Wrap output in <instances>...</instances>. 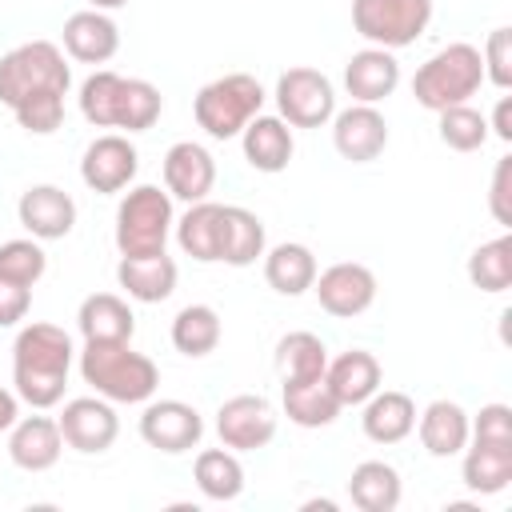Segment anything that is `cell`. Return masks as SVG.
I'll use <instances>...</instances> for the list:
<instances>
[{
  "instance_id": "cell-1",
  "label": "cell",
  "mask_w": 512,
  "mask_h": 512,
  "mask_svg": "<svg viewBox=\"0 0 512 512\" xmlns=\"http://www.w3.org/2000/svg\"><path fill=\"white\" fill-rule=\"evenodd\" d=\"M72 360H76V348H72V336L60 324H48V320L24 324L16 332V340H12V384H16V396L24 404H32L36 412L56 408L64 400Z\"/></svg>"
},
{
  "instance_id": "cell-2",
  "label": "cell",
  "mask_w": 512,
  "mask_h": 512,
  "mask_svg": "<svg viewBox=\"0 0 512 512\" xmlns=\"http://www.w3.org/2000/svg\"><path fill=\"white\" fill-rule=\"evenodd\" d=\"M164 112V96L152 80L140 76H120L112 68H96L80 84V116L92 128H120L128 132H148Z\"/></svg>"
},
{
  "instance_id": "cell-3",
  "label": "cell",
  "mask_w": 512,
  "mask_h": 512,
  "mask_svg": "<svg viewBox=\"0 0 512 512\" xmlns=\"http://www.w3.org/2000/svg\"><path fill=\"white\" fill-rule=\"evenodd\" d=\"M80 376L96 396H104L112 404H144L160 388L156 360L136 352L132 340H108V344H88L84 340Z\"/></svg>"
},
{
  "instance_id": "cell-4",
  "label": "cell",
  "mask_w": 512,
  "mask_h": 512,
  "mask_svg": "<svg viewBox=\"0 0 512 512\" xmlns=\"http://www.w3.org/2000/svg\"><path fill=\"white\" fill-rule=\"evenodd\" d=\"M72 68L52 40H24L0 56V104L20 108L36 96H68Z\"/></svg>"
},
{
  "instance_id": "cell-5",
  "label": "cell",
  "mask_w": 512,
  "mask_h": 512,
  "mask_svg": "<svg viewBox=\"0 0 512 512\" xmlns=\"http://www.w3.org/2000/svg\"><path fill=\"white\" fill-rule=\"evenodd\" d=\"M484 84V60L480 48L468 40H456L428 56L412 76V96L428 112H444L452 104H468Z\"/></svg>"
},
{
  "instance_id": "cell-6",
  "label": "cell",
  "mask_w": 512,
  "mask_h": 512,
  "mask_svg": "<svg viewBox=\"0 0 512 512\" xmlns=\"http://www.w3.org/2000/svg\"><path fill=\"white\" fill-rule=\"evenodd\" d=\"M172 224H176V212H172L168 188H156V184L128 188L116 204V248H120V256L164 252V244L172 236Z\"/></svg>"
},
{
  "instance_id": "cell-7",
  "label": "cell",
  "mask_w": 512,
  "mask_h": 512,
  "mask_svg": "<svg viewBox=\"0 0 512 512\" xmlns=\"http://www.w3.org/2000/svg\"><path fill=\"white\" fill-rule=\"evenodd\" d=\"M264 108V88L256 76L248 72H228V76H216L208 80L196 100H192V116L196 124L212 136V140H232L244 132V124L252 116H260Z\"/></svg>"
},
{
  "instance_id": "cell-8",
  "label": "cell",
  "mask_w": 512,
  "mask_h": 512,
  "mask_svg": "<svg viewBox=\"0 0 512 512\" xmlns=\"http://www.w3.org/2000/svg\"><path fill=\"white\" fill-rule=\"evenodd\" d=\"M432 0H352V28L372 48L400 52L432 24Z\"/></svg>"
},
{
  "instance_id": "cell-9",
  "label": "cell",
  "mask_w": 512,
  "mask_h": 512,
  "mask_svg": "<svg viewBox=\"0 0 512 512\" xmlns=\"http://www.w3.org/2000/svg\"><path fill=\"white\" fill-rule=\"evenodd\" d=\"M276 116L288 128H324L336 116V88L320 68L296 64L276 80Z\"/></svg>"
},
{
  "instance_id": "cell-10",
  "label": "cell",
  "mask_w": 512,
  "mask_h": 512,
  "mask_svg": "<svg viewBox=\"0 0 512 512\" xmlns=\"http://www.w3.org/2000/svg\"><path fill=\"white\" fill-rule=\"evenodd\" d=\"M276 408L268 396H256V392H240V396H228L220 408H216V436L224 448L232 452H260L272 444L276 436Z\"/></svg>"
},
{
  "instance_id": "cell-11",
  "label": "cell",
  "mask_w": 512,
  "mask_h": 512,
  "mask_svg": "<svg viewBox=\"0 0 512 512\" xmlns=\"http://www.w3.org/2000/svg\"><path fill=\"white\" fill-rule=\"evenodd\" d=\"M140 440L164 456L192 452L204 440V416L184 400H144Z\"/></svg>"
},
{
  "instance_id": "cell-12",
  "label": "cell",
  "mask_w": 512,
  "mask_h": 512,
  "mask_svg": "<svg viewBox=\"0 0 512 512\" xmlns=\"http://www.w3.org/2000/svg\"><path fill=\"white\" fill-rule=\"evenodd\" d=\"M136 172H140V152L124 132L96 136L80 156V180L100 196H116L132 188Z\"/></svg>"
},
{
  "instance_id": "cell-13",
  "label": "cell",
  "mask_w": 512,
  "mask_h": 512,
  "mask_svg": "<svg viewBox=\"0 0 512 512\" xmlns=\"http://www.w3.org/2000/svg\"><path fill=\"white\" fill-rule=\"evenodd\" d=\"M312 292H316V300L328 316L352 320V316H364L376 304V272L360 260H340V264L316 272Z\"/></svg>"
},
{
  "instance_id": "cell-14",
  "label": "cell",
  "mask_w": 512,
  "mask_h": 512,
  "mask_svg": "<svg viewBox=\"0 0 512 512\" xmlns=\"http://www.w3.org/2000/svg\"><path fill=\"white\" fill-rule=\"evenodd\" d=\"M56 424H60L64 444L72 452H80V456H100L120 436V416H116L112 400H104V396H76V400H68L64 412L56 416Z\"/></svg>"
},
{
  "instance_id": "cell-15",
  "label": "cell",
  "mask_w": 512,
  "mask_h": 512,
  "mask_svg": "<svg viewBox=\"0 0 512 512\" xmlns=\"http://www.w3.org/2000/svg\"><path fill=\"white\" fill-rule=\"evenodd\" d=\"M328 124H332L336 152L352 164H372L388 148V120L380 116L376 104H348Z\"/></svg>"
},
{
  "instance_id": "cell-16",
  "label": "cell",
  "mask_w": 512,
  "mask_h": 512,
  "mask_svg": "<svg viewBox=\"0 0 512 512\" xmlns=\"http://www.w3.org/2000/svg\"><path fill=\"white\" fill-rule=\"evenodd\" d=\"M164 188L172 200H184V204H196V200H208V192L216 188V160L204 144L196 140H176L168 152H164Z\"/></svg>"
},
{
  "instance_id": "cell-17",
  "label": "cell",
  "mask_w": 512,
  "mask_h": 512,
  "mask_svg": "<svg viewBox=\"0 0 512 512\" xmlns=\"http://www.w3.org/2000/svg\"><path fill=\"white\" fill-rule=\"evenodd\" d=\"M16 216L32 240H64L76 228V200L60 184H32L20 192Z\"/></svg>"
},
{
  "instance_id": "cell-18",
  "label": "cell",
  "mask_w": 512,
  "mask_h": 512,
  "mask_svg": "<svg viewBox=\"0 0 512 512\" xmlns=\"http://www.w3.org/2000/svg\"><path fill=\"white\" fill-rule=\"evenodd\" d=\"M344 88L352 104H380L400 88V60L388 48H360L344 64Z\"/></svg>"
},
{
  "instance_id": "cell-19",
  "label": "cell",
  "mask_w": 512,
  "mask_h": 512,
  "mask_svg": "<svg viewBox=\"0 0 512 512\" xmlns=\"http://www.w3.org/2000/svg\"><path fill=\"white\" fill-rule=\"evenodd\" d=\"M64 452L60 424L52 416H20L8 428V460L20 472H48Z\"/></svg>"
},
{
  "instance_id": "cell-20",
  "label": "cell",
  "mask_w": 512,
  "mask_h": 512,
  "mask_svg": "<svg viewBox=\"0 0 512 512\" xmlns=\"http://www.w3.org/2000/svg\"><path fill=\"white\" fill-rule=\"evenodd\" d=\"M64 52L76 64H108L120 52V28L108 12L96 8H80L64 20Z\"/></svg>"
},
{
  "instance_id": "cell-21",
  "label": "cell",
  "mask_w": 512,
  "mask_h": 512,
  "mask_svg": "<svg viewBox=\"0 0 512 512\" xmlns=\"http://www.w3.org/2000/svg\"><path fill=\"white\" fill-rule=\"evenodd\" d=\"M180 268L168 252H152V256H120L116 264V284L128 292V300L140 304H160L176 292Z\"/></svg>"
},
{
  "instance_id": "cell-22",
  "label": "cell",
  "mask_w": 512,
  "mask_h": 512,
  "mask_svg": "<svg viewBox=\"0 0 512 512\" xmlns=\"http://www.w3.org/2000/svg\"><path fill=\"white\" fill-rule=\"evenodd\" d=\"M240 148H244V160L264 172V176H276L292 164V152H296V140H292V128L280 120V116H252L240 132Z\"/></svg>"
},
{
  "instance_id": "cell-23",
  "label": "cell",
  "mask_w": 512,
  "mask_h": 512,
  "mask_svg": "<svg viewBox=\"0 0 512 512\" xmlns=\"http://www.w3.org/2000/svg\"><path fill=\"white\" fill-rule=\"evenodd\" d=\"M364 416H360V428L372 444H400L412 436L416 428V404L408 392H396V388H376L364 404Z\"/></svg>"
},
{
  "instance_id": "cell-24",
  "label": "cell",
  "mask_w": 512,
  "mask_h": 512,
  "mask_svg": "<svg viewBox=\"0 0 512 512\" xmlns=\"http://www.w3.org/2000/svg\"><path fill=\"white\" fill-rule=\"evenodd\" d=\"M324 380H328L332 396L340 400V408H360V404L380 388L384 368H380V360H376L372 352L348 348V352H340L336 360H328Z\"/></svg>"
},
{
  "instance_id": "cell-25",
  "label": "cell",
  "mask_w": 512,
  "mask_h": 512,
  "mask_svg": "<svg viewBox=\"0 0 512 512\" xmlns=\"http://www.w3.org/2000/svg\"><path fill=\"white\" fill-rule=\"evenodd\" d=\"M172 232H176V244L184 256H192L200 264H216L220 240H224V204H216V200L188 204V212L172 224Z\"/></svg>"
},
{
  "instance_id": "cell-26",
  "label": "cell",
  "mask_w": 512,
  "mask_h": 512,
  "mask_svg": "<svg viewBox=\"0 0 512 512\" xmlns=\"http://www.w3.org/2000/svg\"><path fill=\"white\" fill-rule=\"evenodd\" d=\"M76 328L88 344H108V340H132L136 336V316L124 296L116 292H92L80 300Z\"/></svg>"
},
{
  "instance_id": "cell-27",
  "label": "cell",
  "mask_w": 512,
  "mask_h": 512,
  "mask_svg": "<svg viewBox=\"0 0 512 512\" xmlns=\"http://www.w3.org/2000/svg\"><path fill=\"white\" fill-rule=\"evenodd\" d=\"M412 432L420 436V444H424L428 456H436V460L460 456L464 444H468V412L456 400H432L416 416V428Z\"/></svg>"
},
{
  "instance_id": "cell-28",
  "label": "cell",
  "mask_w": 512,
  "mask_h": 512,
  "mask_svg": "<svg viewBox=\"0 0 512 512\" xmlns=\"http://www.w3.org/2000/svg\"><path fill=\"white\" fill-rule=\"evenodd\" d=\"M280 404H284V416H288L296 428H328V424L344 412L324 376L284 380V384H280Z\"/></svg>"
},
{
  "instance_id": "cell-29",
  "label": "cell",
  "mask_w": 512,
  "mask_h": 512,
  "mask_svg": "<svg viewBox=\"0 0 512 512\" xmlns=\"http://www.w3.org/2000/svg\"><path fill=\"white\" fill-rule=\"evenodd\" d=\"M316 272H320L316 268V256L300 240H284V244L264 248V280L280 296H304L312 288Z\"/></svg>"
},
{
  "instance_id": "cell-30",
  "label": "cell",
  "mask_w": 512,
  "mask_h": 512,
  "mask_svg": "<svg viewBox=\"0 0 512 512\" xmlns=\"http://www.w3.org/2000/svg\"><path fill=\"white\" fill-rule=\"evenodd\" d=\"M460 480L468 492L476 496H496L512 484V444H484V440H468L464 444V464H460Z\"/></svg>"
},
{
  "instance_id": "cell-31",
  "label": "cell",
  "mask_w": 512,
  "mask_h": 512,
  "mask_svg": "<svg viewBox=\"0 0 512 512\" xmlns=\"http://www.w3.org/2000/svg\"><path fill=\"white\" fill-rule=\"evenodd\" d=\"M348 496L360 512H396V504L404 496V484H400V472L388 460H364L348 476Z\"/></svg>"
},
{
  "instance_id": "cell-32",
  "label": "cell",
  "mask_w": 512,
  "mask_h": 512,
  "mask_svg": "<svg viewBox=\"0 0 512 512\" xmlns=\"http://www.w3.org/2000/svg\"><path fill=\"white\" fill-rule=\"evenodd\" d=\"M268 236H264V220L252 208L240 204H224V240H220V260L232 268H248L264 256Z\"/></svg>"
},
{
  "instance_id": "cell-33",
  "label": "cell",
  "mask_w": 512,
  "mask_h": 512,
  "mask_svg": "<svg viewBox=\"0 0 512 512\" xmlns=\"http://www.w3.org/2000/svg\"><path fill=\"white\" fill-rule=\"evenodd\" d=\"M220 336H224V324H220V312L212 304H184L172 316V348L188 360L216 352Z\"/></svg>"
},
{
  "instance_id": "cell-34",
  "label": "cell",
  "mask_w": 512,
  "mask_h": 512,
  "mask_svg": "<svg viewBox=\"0 0 512 512\" xmlns=\"http://www.w3.org/2000/svg\"><path fill=\"white\" fill-rule=\"evenodd\" d=\"M192 480H196V488L208 496V500H216V504H224V500H236L240 492H244V464H240V456L232 452V448H204V452H196V464H192Z\"/></svg>"
},
{
  "instance_id": "cell-35",
  "label": "cell",
  "mask_w": 512,
  "mask_h": 512,
  "mask_svg": "<svg viewBox=\"0 0 512 512\" xmlns=\"http://www.w3.org/2000/svg\"><path fill=\"white\" fill-rule=\"evenodd\" d=\"M468 280L472 288L500 296L512 288V236L500 232L496 240H484L472 256H468Z\"/></svg>"
},
{
  "instance_id": "cell-36",
  "label": "cell",
  "mask_w": 512,
  "mask_h": 512,
  "mask_svg": "<svg viewBox=\"0 0 512 512\" xmlns=\"http://www.w3.org/2000/svg\"><path fill=\"white\" fill-rule=\"evenodd\" d=\"M276 368L284 380H308V376H324L328 368V348L316 332H288L276 344Z\"/></svg>"
},
{
  "instance_id": "cell-37",
  "label": "cell",
  "mask_w": 512,
  "mask_h": 512,
  "mask_svg": "<svg viewBox=\"0 0 512 512\" xmlns=\"http://www.w3.org/2000/svg\"><path fill=\"white\" fill-rule=\"evenodd\" d=\"M440 116V140L452 148V152H480L484 144H488V116L480 112V108H472V104H452V108H444V112H436Z\"/></svg>"
},
{
  "instance_id": "cell-38",
  "label": "cell",
  "mask_w": 512,
  "mask_h": 512,
  "mask_svg": "<svg viewBox=\"0 0 512 512\" xmlns=\"http://www.w3.org/2000/svg\"><path fill=\"white\" fill-rule=\"evenodd\" d=\"M48 272V256L40 248V240L32 236H20V240H4L0 244V276L12 280V284H40V276Z\"/></svg>"
},
{
  "instance_id": "cell-39",
  "label": "cell",
  "mask_w": 512,
  "mask_h": 512,
  "mask_svg": "<svg viewBox=\"0 0 512 512\" xmlns=\"http://www.w3.org/2000/svg\"><path fill=\"white\" fill-rule=\"evenodd\" d=\"M480 60H484V80L508 92L512 88V28H492L480 48Z\"/></svg>"
},
{
  "instance_id": "cell-40",
  "label": "cell",
  "mask_w": 512,
  "mask_h": 512,
  "mask_svg": "<svg viewBox=\"0 0 512 512\" xmlns=\"http://www.w3.org/2000/svg\"><path fill=\"white\" fill-rule=\"evenodd\" d=\"M16 124L32 136H52L60 124H64V96H36V100H24L20 108H12Z\"/></svg>"
},
{
  "instance_id": "cell-41",
  "label": "cell",
  "mask_w": 512,
  "mask_h": 512,
  "mask_svg": "<svg viewBox=\"0 0 512 512\" xmlns=\"http://www.w3.org/2000/svg\"><path fill=\"white\" fill-rule=\"evenodd\" d=\"M468 440L512 444V408L508 404H484L476 416H468Z\"/></svg>"
},
{
  "instance_id": "cell-42",
  "label": "cell",
  "mask_w": 512,
  "mask_h": 512,
  "mask_svg": "<svg viewBox=\"0 0 512 512\" xmlns=\"http://www.w3.org/2000/svg\"><path fill=\"white\" fill-rule=\"evenodd\" d=\"M488 212L496 224H512V156H500L492 168V188H488Z\"/></svg>"
},
{
  "instance_id": "cell-43",
  "label": "cell",
  "mask_w": 512,
  "mask_h": 512,
  "mask_svg": "<svg viewBox=\"0 0 512 512\" xmlns=\"http://www.w3.org/2000/svg\"><path fill=\"white\" fill-rule=\"evenodd\" d=\"M32 308V288L0 276V328H16Z\"/></svg>"
},
{
  "instance_id": "cell-44",
  "label": "cell",
  "mask_w": 512,
  "mask_h": 512,
  "mask_svg": "<svg viewBox=\"0 0 512 512\" xmlns=\"http://www.w3.org/2000/svg\"><path fill=\"white\" fill-rule=\"evenodd\" d=\"M488 132L500 136L504 144L512 140V96H500V100H496V112H492V120H488Z\"/></svg>"
},
{
  "instance_id": "cell-45",
  "label": "cell",
  "mask_w": 512,
  "mask_h": 512,
  "mask_svg": "<svg viewBox=\"0 0 512 512\" xmlns=\"http://www.w3.org/2000/svg\"><path fill=\"white\" fill-rule=\"evenodd\" d=\"M16 420H20V396L0 384V432H8Z\"/></svg>"
},
{
  "instance_id": "cell-46",
  "label": "cell",
  "mask_w": 512,
  "mask_h": 512,
  "mask_svg": "<svg viewBox=\"0 0 512 512\" xmlns=\"http://www.w3.org/2000/svg\"><path fill=\"white\" fill-rule=\"evenodd\" d=\"M128 0H88V8H96V12H116V8H124Z\"/></svg>"
}]
</instances>
